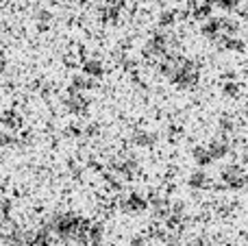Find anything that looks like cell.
Masks as SVG:
<instances>
[{"mask_svg": "<svg viewBox=\"0 0 248 246\" xmlns=\"http://www.w3.org/2000/svg\"><path fill=\"white\" fill-rule=\"evenodd\" d=\"M159 70L168 78V83L179 87V90H194L201 83V74H202L201 63L196 59L176 55V52L163 57L159 61Z\"/></svg>", "mask_w": 248, "mask_h": 246, "instance_id": "1", "label": "cell"}, {"mask_svg": "<svg viewBox=\"0 0 248 246\" xmlns=\"http://www.w3.org/2000/svg\"><path fill=\"white\" fill-rule=\"evenodd\" d=\"M231 151H233L231 135L218 133L216 138H211L209 142L201 144V146H194L192 159L196 161L198 168H207V166H211V164H216V161L229 157V155H231Z\"/></svg>", "mask_w": 248, "mask_h": 246, "instance_id": "2", "label": "cell"}, {"mask_svg": "<svg viewBox=\"0 0 248 246\" xmlns=\"http://www.w3.org/2000/svg\"><path fill=\"white\" fill-rule=\"evenodd\" d=\"M174 46H176V42H174V37H172L170 29H161V26H159V29L153 31L150 37L146 39L144 55L148 57V59L161 61L163 57H168V55L174 52Z\"/></svg>", "mask_w": 248, "mask_h": 246, "instance_id": "3", "label": "cell"}, {"mask_svg": "<svg viewBox=\"0 0 248 246\" xmlns=\"http://www.w3.org/2000/svg\"><path fill=\"white\" fill-rule=\"evenodd\" d=\"M52 227H55V233L61 238H85L90 220L81 218L78 214H59Z\"/></svg>", "mask_w": 248, "mask_h": 246, "instance_id": "4", "label": "cell"}, {"mask_svg": "<svg viewBox=\"0 0 248 246\" xmlns=\"http://www.w3.org/2000/svg\"><path fill=\"white\" fill-rule=\"evenodd\" d=\"M201 31L209 42H216V44H222V39L237 35L235 22H231L229 17H216V15H209L207 20H202Z\"/></svg>", "mask_w": 248, "mask_h": 246, "instance_id": "5", "label": "cell"}, {"mask_svg": "<svg viewBox=\"0 0 248 246\" xmlns=\"http://www.w3.org/2000/svg\"><path fill=\"white\" fill-rule=\"evenodd\" d=\"M248 185V172L242 166L231 164L220 172V187L227 192H242Z\"/></svg>", "mask_w": 248, "mask_h": 246, "instance_id": "6", "label": "cell"}, {"mask_svg": "<svg viewBox=\"0 0 248 246\" xmlns=\"http://www.w3.org/2000/svg\"><path fill=\"white\" fill-rule=\"evenodd\" d=\"M65 107H68L70 113L74 116H85L92 107V100H90V92L85 90H78V87L70 85L68 94H65Z\"/></svg>", "mask_w": 248, "mask_h": 246, "instance_id": "7", "label": "cell"}, {"mask_svg": "<svg viewBox=\"0 0 248 246\" xmlns=\"http://www.w3.org/2000/svg\"><path fill=\"white\" fill-rule=\"evenodd\" d=\"M148 205H150L148 196H144L141 192H126V194L120 199V209L124 214H133V216L146 212Z\"/></svg>", "mask_w": 248, "mask_h": 246, "instance_id": "8", "label": "cell"}, {"mask_svg": "<svg viewBox=\"0 0 248 246\" xmlns=\"http://www.w3.org/2000/svg\"><path fill=\"white\" fill-rule=\"evenodd\" d=\"M137 168H140V164H137L135 155H120L111 161L113 177H120V179H131L137 172Z\"/></svg>", "mask_w": 248, "mask_h": 246, "instance_id": "9", "label": "cell"}, {"mask_svg": "<svg viewBox=\"0 0 248 246\" xmlns=\"http://www.w3.org/2000/svg\"><path fill=\"white\" fill-rule=\"evenodd\" d=\"M122 13H124V4L120 0H107L98 9V15L103 22H118L122 17Z\"/></svg>", "mask_w": 248, "mask_h": 246, "instance_id": "10", "label": "cell"}, {"mask_svg": "<svg viewBox=\"0 0 248 246\" xmlns=\"http://www.w3.org/2000/svg\"><path fill=\"white\" fill-rule=\"evenodd\" d=\"M81 74L92 78V81H98V78L105 77V63L100 59H96V57H87L81 63Z\"/></svg>", "mask_w": 248, "mask_h": 246, "instance_id": "11", "label": "cell"}, {"mask_svg": "<svg viewBox=\"0 0 248 246\" xmlns=\"http://www.w3.org/2000/svg\"><path fill=\"white\" fill-rule=\"evenodd\" d=\"M187 187L194 192H205L211 187V179L205 172V168H196L192 174L187 177Z\"/></svg>", "mask_w": 248, "mask_h": 246, "instance_id": "12", "label": "cell"}, {"mask_svg": "<svg viewBox=\"0 0 248 246\" xmlns=\"http://www.w3.org/2000/svg\"><path fill=\"white\" fill-rule=\"evenodd\" d=\"M209 15H214V4H211V0L196 2L192 7V17H194V20H207Z\"/></svg>", "mask_w": 248, "mask_h": 246, "instance_id": "13", "label": "cell"}, {"mask_svg": "<svg viewBox=\"0 0 248 246\" xmlns=\"http://www.w3.org/2000/svg\"><path fill=\"white\" fill-rule=\"evenodd\" d=\"M133 142L137 144V146H153L155 144V133L148 129H137L135 133H133Z\"/></svg>", "mask_w": 248, "mask_h": 246, "instance_id": "14", "label": "cell"}, {"mask_svg": "<svg viewBox=\"0 0 248 246\" xmlns=\"http://www.w3.org/2000/svg\"><path fill=\"white\" fill-rule=\"evenodd\" d=\"M246 0H211L214 9H222V11H237V9L244 4Z\"/></svg>", "mask_w": 248, "mask_h": 246, "instance_id": "15", "label": "cell"}, {"mask_svg": "<svg viewBox=\"0 0 248 246\" xmlns=\"http://www.w3.org/2000/svg\"><path fill=\"white\" fill-rule=\"evenodd\" d=\"M74 2H77V4H78V7H85V4H90V2H92V0H74Z\"/></svg>", "mask_w": 248, "mask_h": 246, "instance_id": "16", "label": "cell"}, {"mask_svg": "<svg viewBox=\"0 0 248 246\" xmlns=\"http://www.w3.org/2000/svg\"><path fill=\"white\" fill-rule=\"evenodd\" d=\"M155 2H170V0H155Z\"/></svg>", "mask_w": 248, "mask_h": 246, "instance_id": "17", "label": "cell"}]
</instances>
